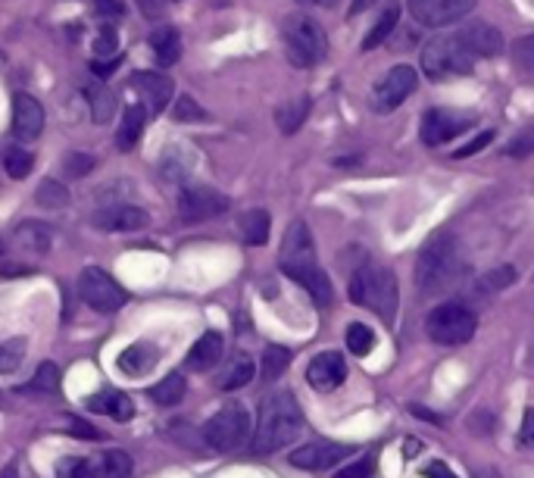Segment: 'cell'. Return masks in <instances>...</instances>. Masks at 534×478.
<instances>
[{"label": "cell", "instance_id": "11", "mask_svg": "<svg viewBox=\"0 0 534 478\" xmlns=\"http://www.w3.org/2000/svg\"><path fill=\"white\" fill-rule=\"evenodd\" d=\"M416 85H419L416 69L406 66V63H400V66H394V69H388L385 79L375 85V91H372V107H375L378 113H391V110H397L403 100L416 91Z\"/></svg>", "mask_w": 534, "mask_h": 478}, {"label": "cell", "instance_id": "25", "mask_svg": "<svg viewBox=\"0 0 534 478\" xmlns=\"http://www.w3.org/2000/svg\"><path fill=\"white\" fill-rule=\"evenodd\" d=\"M307 116H310V97H294L275 110V125L282 135H294L300 125L307 122Z\"/></svg>", "mask_w": 534, "mask_h": 478}, {"label": "cell", "instance_id": "55", "mask_svg": "<svg viewBox=\"0 0 534 478\" xmlns=\"http://www.w3.org/2000/svg\"><path fill=\"white\" fill-rule=\"evenodd\" d=\"M303 4H319V7H335L338 0H303Z\"/></svg>", "mask_w": 534, "mask_h": 478}, {"label": "cell", "instance_id": "23", "mask_svg": "<svg viewBox=\"0 0 534 478\" xmlns=\"http://www.w3.org/2000/svg\"><path fill=\"white\" fill-rule=\"evenodd\" d=\"M88 407L94 413H104L116 422H132L135 416V404H132V397H125L122 391H100L94 397H88Z\"/></svg>", "mask_w": 534, "mask_h": 478}, {"label": "cell", "instance_id": "27", "mask_svg": "<svg viewBox=\"0 0 534 478\" xmlns=\"http://www.w3.org/2000/svg\"><path fill=\"white\" fill-rule=\"evenodd\" d=\"M150 47H154V57L160 66H172V63H178V57H182V35L166 25V29H157L150 35Z\"/></svg>", "mask_w": 534, "mask_h": 478}, {"label": "cell", "instance_id": "26", "mask_svg": "<svg viewBox=\"0 0 534 478\" xmlns=\"http://www.w3.org/2000/svg\"><path fill=\"white\" fill-rule=\"evenodd\" d=\"M144 125H147V110L144 107H125V116L119 122V135H116L119 150H132L144 135Z\"/></svg>", "mask_w": 534, "mask_h": 478}, {"label": "cell", "instance_id": "21", "mask_svg": "<svg viewBox=\"0 0 534 478\" xmlns=\"http://www.w3.org/2000/svg\"><path fill=\"white\" fill-rule=\"evenodd\" d=\"M316 247H313V235L307 229V222L297 219L288 225V235L282 241V263H297V260H313Z\"/></svg>", "mask_w": 534, "mask_h": 478}, {"label": "cell", "instance_id": "22", "mask_svg": "<svg viewBox=\"0 0 534 478\" xmlns=\"http://www.w3.org/2000/svg\"><path fill=\"white\" fill-rule=\"evenodd\" d=\"M222 350H225V341H222L219 332L200 335V341L188 350V369H194V372H210V369L222 360Z\"/></svg>", "mask_w": 534, "mask_h": 478}, {"label": "cell", "instance_id": "46", "mask_svg": "<svg viewBox=\"0 0 534 478\" xmlns=\"http://www.w3.org/2000/svg\"><path fill=\"white\" fill-rule=\"evenodd\" d=\"M494 141V132H481V135H475L469 144H463L460 150H456V154H453V160H466V157H472V154H478V150L481 147H488Z\"/></svg>", "mask_w": 534, "mask_h": 478}, {"label": "cell", "instance_id": "1", "mask_svg": "<svg viewBox=\"0 0 534 478\" xmlns=\"http://www.w3.org/2000/svg\"><path fill=\"white\" fill-rule=\"evenodd\" d=\"M303 429V413L291 391H272L260 404V422L253 432V454H275L288 447Z\"/></svg>", "mask_w": 534, "mask_h": 478}, {"label": "cell", "instance_id": "51", "mask_svg": "<svg viewBox=\"0 0 534 478\" xmlns=\"http://www.w3.org/2000/svg\"><path fill=\"white\" fill-rule=\"evenodd\" d=\"M138 7L147 19H160L163 16V0H138Z\"/></svg>", "mask_w": 534, "mask_h": 478}, {"label": "cell", "instance_id": "45", "mask_svg": "<svg viewBox=\"0 0 534 478\" xmlns=\"http://www.w3.org/2000/svg\"><path fill=\"white\" fill-rule=\"evenodd\" d=\"M116 29H100V35L94 38V54L97 57H113V50H116Z\"/></svg>", "mask_w": 534, "mask_h": 478}, {"label": "cell", "instance_id": "2", "mask_svg": "<svg viewBox=\"0 0 534 478\" xmlns=\"http://www.w3.org/2000/svg\"><path fill=\"white\" fill-rule=\"evenodd\" d=\"M463 272L460 244L453 235H435L428 238L416 257V285L425 297L447 291Z\"/></svg>", "mask_w": 534, "mask_h": 478}, {"label": "cell", "instance_id": "52", "mask_svg": "<svg viewBox=\"0 0 534 478\" xmlns=\"http://www.w3.org/2000/svg\"><path fill=\"white\" fill-rule=\"evenodd\" d=\"M422 475H425V478H456L447 463H428V466L422 469Z\"/></svg>", "mask_w": 534, "mask_h": 478}, {"label": "cell", "instance_id": "8", "mask_svg": "<svg viewBox=\"0 0 534 478\" xmlns=\"http://www.w3.org/2000/svg\"><path fill=\"white\" fill-rule=\"evenodd\" d=\"M60 478H129L132 457L125 450H104L97 457H63L57 463Z\"/></svg>", "mask_w": 534, "mask_h": 478}, {"label": "cell", "instance_id": "6", "mask_svg": "<svg viewBox=\"0 0 534 478\" xmlns=\"http://www.w3.org/2000/svg\"><path fill=\"white\" fill-rule=\"evenodd\" d=\"M203 438L210 441V447L222 450V454H235L244 450L253 438V419L244 404H225L216 416L207 419L203 425Z\"/></svg>", "mask_w": 534, "mask_h": 478}, {"label": "cell", "instance_id": "44", "mask_svg": "<svg viewBox=\"0 0 534 478\" xmlns=\"http://www.w3.org/2000/svg\"><path fill=\"white\" fill-rule=\"evenodd\" d=\"M372 472H375V460H372V457H363L360 463L344 466L335 478H372Z\"/></svg>", "mask_w": 534, "mask_h": 478}, {"label": "cell", "instance_id": "9", "mask_svg": "<svg viewBox=\"0 0 534 478\" xmlns=\"http://www.w3.org/2000/svg\"><path fill=\"white\" fill-rule=\"evenodd\" d=\"M79 294L91 310H100V313H116L125 307V300H129L125 288L100 266H88L79 275Z\"/></svg>", "mask_w": 534, "mask_h": 478}, {"label": "cell", "instance_id": "36", "mask_svg": "<svg viewBox=\"0 0 534 478\" xmlns=\"http://www.w3.org/2000/svg\"><path fill=\"white\" fill-rule=\"evenodd\" d=\"M35 200H38L41 207L63 210V207L69 204V191H66V185H60V182H50V179H44V182L38 185V191H35Z\"/></svg>", "mask_w": 534, "mask_h": 478}, {"label": "cell", "instance_id": "48", "mask_svg": "<svg viewBox=\"0 0 534 478\" xmlns=\"http://www.w3.org/2000/svg\"><path fill=\"white\" fill-rule=\"evenodd\" d=\"M66 169H69V175H85V172L94 169V160L88 154H69L66 157Z\"/></svg>", "mask_w": 534, "mask_h": 478}, {"label": "cell", "instance_id": "7", "mask_svg": "<svg viewBox=\"0 0 534 478\" xmlns=\"http://www.w3.org/2000/svg\"><path fill=\"white\" fill-rule=\"evenodd\" d=\"M475 329H478V319L463 304H441L438 310H431L428 319H425L428 338L435 344H444V347H456V344L472 341Z\"/></svg>", "mask_w": 534, "mask_h": 478}, {"label": "cell", "instance_id": "38", "mask_svg": "<svg viewBox=\"0 0 534 478\" xmlns=\"http://www.w3.org/2000/svg\"><path fill=\"white\" fill-rule=\"evenodd\" d=\"M25 338H10L0 344V372H16L19 363L25 360Z\"/></svg>", "mask_w": 534, "mask_h": 478}, {"label": "cell", "instance_id": "33", "mask_svg": "<svg viewBox=\"0 0 534 478\" xmlns=\"http://www.w3.org/2000/svg\"><path fill=\"white\" fill-rule=\"evenodd\" d=\"M150 397H154L160 407H175L178 400L185 397V375H182V372H169L160 385H154Z\"/></svg>", "mask_w": 534, "mask_h": 478}, {"label": "cell", "instance_id": "29", "mask_svg": "<svg viewBox=\"0 0 534 478\" xmlns=\"http://www.w3.org/2000/svg\"><path fill=\"white\" fill-rule=\"evenodd\" d=\"M253 375H257V366H253L250 357L238 354L235 360H228L225 372L219 375V388L222 391H235V388H244L253 382Z\"/></svg>", "mask_w": 534, "mask_h": 478}, {"label": "cell", "instance_id": "40", "mask_svg": "<svg viewBox=\"0 0 534 478\" xmlns=\"http://www.w3.org/2000/svg\"><path fill=\"white\" fill-rule=\"evenodd\" d=\"M32 388H35V391H44V394L60 391V369H57L54 363H41L38 372H35V379H32Z\"/></svg>", "mask_w": 534, "mask_h": 478}, {"label": "cell", "instance_id": "18", "mask_svg": "<svg viewBox=\"0 0 534 478\" xmlns=\"http://www.w3.org/2000/svg\"><path fill=\"white\" fill-rule=\"evenodd\" d=\"M456 38H460L475 57L503 54V35H500V29H494V25H488V22H469L456 32Z\"/></svg>", "mask_w": 534, "mask_h": 478}, {"label": "cell", "instance_id": "54", "mask_svg": "<svg viewBox=\"0 0 534 478\" xmlns=\"http://www.w3.org/2000/svg\"><path fill=\"white\" fill-rule=\"evenodd\" d=\"M372 4H375V0H353V4H350V16H360V13H366Z\"/></svg>", "mask_w": 534, "mask_h": 478}, {"label": "cell", "instance_id": "24", "mask_svg": "<svg viewBox=\"0 0 534 478\" xmlns=\"http://www.w3.org/2000/svg\"><path fill=\"white\" fill-rule=\"evenodd\" d=\"M119 372L125 375H144L157 366V347H150V344H132V347H125L122 354H119Z\"/></svg>", "mask_w": 534, "mask_h": 478}, {"label": "cell", "instance_id": "14", "mask_svg": "<svg viewBox=\"0 0 534 478\" xmlns=\"http://www.w3.org/2000/svg\"><path fill=\"white\" fill-rule=\"evenodd\" d=\"M282 272L313 297L316 307H332L335 291H332V282H328L325 269L316 263V257L313 260H297V263H282Z\"/></svg>", "mask_w": 534, "mask_h": 478}, {"label": "cell", "instance_id": "19", "mask_svg": "<svg viewBox=\"0 0 534 478\" xmlns=\"http://www.w3.org/2000/svg\"><path fill=\"white\" fill-rule=\"evenodd\" d=\"M44 129V110L32 94L13 97V135L19 138H38Z\"/></svg>", "mask_w": 534, "mask_h": 478}, {"label": "cell", "instance_id": "56", "mask_svg": "<svg viewBox=\"0 0 534 478\" xmlns=\"http://www.w3.org/2000/svg\"><path fill=\"white\" fill-rule=\"evenodd\" d=\"M0 254H4V241H0Z\"/></svg>", "mask_w": 534, "mask_h": 478}, {"label": "cell", "instance_id": "5", "mask_svg": "<svg viewBox=\"0 0 534 478\" xmlns=\"http://www.w3.org/2000/svg\"><path fill=\"white\" fill-rule=\"evenodd\" d=\"M475 60L478 57L456 35L431 38L422 50V69L435 82L453 79V75H469L475 69Z\"/></svg>", "mask_w": 534, "mask_h": 478}, {"label": "cell", "instance_id": "35", "mask_svg": "<svg viewBox=\"0 0 534 478\" xmlns=\"http://www.w3.org/2000/svg\"><path fill=\"white\" fill-rule=\"evenodd\" d=\"M347 347H350L353 357H366L369 350L375 347V332L363 322H350L347 325Z\"/></svg>", "mask_w": 534, "mask_h": 478}, {"label": "cell", "instance_id": "42", "mask_svg": "<svg viewBox=\"0 0 534 478\" xmlns=\"http://www.w3.org/2000/svg\"><path fill=\"white\" fill-rule=\"evenodd\" d=\"M513 57L519 60L522 69L534 72V32L525 35V38H519V41L513 44Z\"/></svg>", "mask_w": 534, "mask_h": 478}, {"label": "cell", "instance_id": "31", "mask_svg": "<svg viewBox=\"0 0 534 478\" xmlns=\"http://www.w3.org/2000/svg\"><path fill=\"white\" fill-rule=\"evenodd\" d=\"M85 97H88V104H91V119H94L97 125H107V122L116 116V97H113L110 88L94 85V88L85 91Z\"/></svg>", "mask_w": 534, "mask_h": 478}, {"label": "cell", "instance_id": "17", "mask_svg": "<svg viewBox=\"0 0 534 478\" xmlns=\"http://www.w3.org/2000/svg\"><path fill=\"white\" fill-rule=\"evenodd\" d=\"M132 88L138 91L144 110H150V116H157L169 107L172 100V82L160 72H135L132 75Z\"/></svg>", "mask_w": 534, "mask_h": 478}, {"label": "cell", "instance_id": "47", "mask_svg": "<svg viewBox=\"0 0 534 478\" xmlns=\"http://www.w3.org/2000/svg\"><path fill=\"white\" fill-rule=\"evenodd\" d=\"M94 13L104 19H122L125 16V4L122 0H94Z\"/></svg>", "mask_w": 534, "mask_h": 478}, {"label": "cell", "instance_id": "32", "mask_svg": "<svg viewBox=\"0 0 534 478\" xmlns=\"http://www.w3.org/2000/svg\"><path fill=\"white\" fill-rule=\"evenodd\" d=\"M269 213L266 210H250V213H244V219H241V232H244V241L247 244H253V247H260V244H266L269 241Z\"/></svg>", "mask_w": 534, "mask_h": 478}, {"label": "cell", "instance_id": "49", "mask_svg": "<svg viewBox=\"0 0 534 478\" xmlns=\"http://www.w3.org/2000/svg\"><path fill=\"white\" fill-rule=\"evenodd\" d=\"M69 432H72L75 438H85V441H97V438H100V432L94 429V425H88V422H82V419H72Z\"/></svg>", "mask_w": 534, "mask_h": 478}, {"label": "cell", "instance_id": "53", "mask_svg": "<svg viewBox=\"0 0 534 478\" xmlns=\"http://www.w3.org/2000/svg\"><path fill=\"white\" fill-rule=\"evenodd\" d=\"M116 66H119V57H97V60L91 63V69H94L97 75H110Z\"/></svg>", "mask_w": 534, "mask_h": 478}, {"label": "cell", "instance_id": "15", "mask_svg": "<svg viewBox=\"0 0 534 478\" xmlns=\"http://www.w3.org/2000/svg\"><path fill=\"white\" fill-rule=\"evenodd\" d=\"M353 444H338V441H310L297 447L291 454V466L297 469H307V472H322V469H332L338 460H347L353 454Z\"/></svg>", "mask_w": 534, "mask_h": 478}, {"label": "cell", "instance_id": "30", "mask_svg": "<svg viewBox=\"0 0 534 478\" xmlns=\"http://www.w3.org/2000/svg\"><path fill=\"white\" fill-rule=\"evenodd\" d=\"M397 22H400V4H397V0H388L385 13H381L378 22L369 29V35L363 41V50H375L378 44H385L391 38V32L397 29Z\"/></svg>", "mask_w": 534, "mask_h": 478}, {"label": "cell", "instance_id": "3", "mask_svg": "<svg viewBox=\"0 0 534 478\" xmlns=\"http://www.w3.org/2000/svg\"><path fill=\"white\" fill-rule=\"evenodd\" d=\"M347 291H350L353 304L372 310L375 316H381L385 322L397 319L400 288H397V275L391 269H385V266H363V269H356Z\"/></svg>", "mask_w": 534, "mask_h": 478}, {"label": "cell", "instance_id": "12", "mask_svg": "<svg viewBox=\"0 0 534 478\" xmlns=\"http://www.w3.org/2000/svg\"><path fill=\"white\" fill-rule=\"evenodd\" d=\"M225 210H228V197L210 185H188L178 194V216L185 222H203L222 216Z\"/></svg>", "mask_w": 534, "mask_h": 478}, {"label": "cell", "instance_id": "39", "mask_svg": "<svg viewBox=\"0 0 534 478\" xmlns=\"http://www.w3.org/2000/svg\"><path fill=\"white\" fill-rule=\"evenodd\" d=\"M503 154L513 157V160L531 157V154H534V125H528V129H522L519 135H513V141L503 147Z\"/></svg>", "mask_w": 534, "mask_h": 478}, {"label": "cell", "instance_id": "28", "mask_svg": "<svg viewBox=\"0 0 534 478\" xmlns=\"http://www.w3.org/2000/svg\"><path fill=\"white\" fill-rule=\"evenodd\" d=\"M16 238H19L22 247L35 250V254H44V250H50V244H54V229H50L47 222L29 219L16 229Z\"/></svg>", "mask_w": 534, "mask_h": 478}, {"label": "cell", "instance_id": "16", "mask_svg": "<svg viewBox=\"0 0 534 478\" xmlns=\"http://www.w3.org/2000/svg\"><path fill=\"white\" fill-rule=\"evenodd\" d=\"M344 379H347V360L338 354V350L316 354L307 366V382L316 391H335L338 385H344Z\"/></svg>", "mask_w": 534, "mask_h": 478}, {"label": "cell", "instance_id": "43", "mask_svg": "<svg viewBox=\"0 0 534 478\" xmlns=\"http://www.w3.org/2000/svg\"><path fill=\"white\" fill-rule=\"evenodd\" d=\"M172 116H175L178 122H200V119H203V110H200V107L194 104V100L185 94V97H178V100H175Z\"/></svg>", "mask_w": 534, "mask_h": 478}, {"label": "cell", "instance_id": "37", "mask_svg": "<svg viewBox=\"0 0 534 478\" xmlns=\"http://www.w3.org/2000/svg\"><path fill=\"white\" fill-rule=\"evenodd\" d=\"M35 166V157L29 154V150H22V147H10L7 150V157H4V169L10 179H25V175L32 172Z\"/></svg>", "mask_w": 534, "mask_h": 478}, {"label": "cell", "instance_id": "10", "mask_svg": "<svg viewBox=\"0 0 534 478\" xmlns=\"http://www.w3.org/2000/svg\"><path fill=\"white\" fill-rule=\"evenodd\" d=\"M475 125V116L472 113H460V110H447V107H431L425 116H422V125H419V135L428 147H438V144H447L453 141L456 135H463L466 129Z\"/></svg>", "mask_w": 534, "mask_h": 478}, {"label": "cell", "instance_id": "34", "mask_svg": "<svg viewBox=\"0 0 534 478\" xmlns=\"http://www.w3.org/2000/svg\"><path fill=\"white\" fill-rule=\"evenodd\" d=\"M291 366V350L288 347H278V344H269L263 350V382H275L282 379V372Z\"/></svg>", "mask_w": 534, "mask_h": 478}, {"label": "cell", "instance_id": "50", "mask_svg": "<svg viewBox=\"0 0 534 478\" xmlns=\"http://www.w3.org/2000/svg\"><path fill=\"white\" fill-rule=\"evenodd\" d=\"M519 441L525 447H534V410L528 407L525 416H522V432H519Z\"/></svg>", "mask_w": 534, "mask_h": 478}, {"label": "cell", "instance_id": "13", "mask_svg": "<svg viewBox=\"0 0 534 478\" xmlns=\"http://www.w3.org/2000/svg\"><path fill=\"white\" fill-rule=\"evenodd\" d=\"M475 10V0H410V13L419 25L444 29V25L463 22Z\"/></svg>", "mask_w": 534, "mask_h": 478}, {"label": "cell", "instance_id": "20", "mask_svg": "<svg viewBox=\"0 0 534 478\" xmlns=\"http://www.w3.org/2000/svg\"><path fill=\"white\" fill-rule=\"evenodd\" d=\"M94 225H100V229H107V232H138L144 229V225H150V216L141 210V207H107V210H100L94 216Z\"/></svg>", "mask_w": 534, "mask_h": 478}, {"label": "cell", "instance_id": "41", "mask_svg": "<svg viewBox=\"0 0 534 478\" xmlns=\"http://www.w3.org/2000/svg\"><path fill=\"white\" fill-rule=\"evenodd\" d=\"M516 282V269H510V266H500V269H494V272H488V275H481V291H503L506 285H513Z\"/></svg>", "mask_w": 534, "mask_h": 478}, {"label": "cell", "instance_id": "4", "mask_svg": "<svg viewBox=\"0 0 534 478\" xmlns=\"http://www.w3.org/2000/svg\"><path fill=\"white\" fill-rule=\"evenodd\" d=\"M282 38H285L288 60L300 69L319 66L328 54V38L322 32V25L307 13L288 16L285 25H282Z\"/></svg>", "mask_w": 534, "mask_h": 478}]
</instances>
